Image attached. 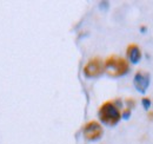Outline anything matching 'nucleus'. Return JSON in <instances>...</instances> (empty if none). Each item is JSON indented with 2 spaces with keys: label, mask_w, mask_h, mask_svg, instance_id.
Returning <instances> with one entry per match:
<instances>
[{
  "label": "nucleus",
  "mask_w": 153,
  "mask_h": 144,
  "mask_svg": "<svg viewBox=\"0 0 153 144\" xmlns=\"http://www.w3.org/2000/svg\"><path fill=\"white\" fill-rule=\"evenodd\" d=\"M126 54H127V58L128 60L132 63V64H137L140 62L141 59V51L139 49V46L137 44H131L127 46V50H126Z\"/></svg>",
  "instance_id": "6"
},
{
  "label": "nucleus",
  "mask_w": 153,
  "mask_h": 144,
  "mask_svg": "<svg viewBox=\"0 0 153 144\" xmlns=\"http://www.w3.org/2000/svg\"><path fill=\"white\" fill-rule=\"evenodd\" d=\"M104 64H105V72L110 77H113V78H118V77L126 74L130 69L128 62L119 56H115V54L110 56L104 62Z\"/></svg>",
  "instance_id": "1"
},
{
  "label": "nucleus",
  "mask_w": 153,
  "mask_h": 144,
  "mask_svg": "<svg viewBox=\"0 0 153 144\" xmlns=\"http://www.w3.org/2000/svg\"><path fill=\"white\" fill-rule=\"evenodd\" d=\"M141 103H143V105H144L145 109H150V106H151V100H150V98H143Z\"/></svg>",
  "instance_id": "7"
},
{
  "label": "nucleus",
  "mask_w": 153,
  "mask_h": 144,
  "mask_svg": "<svg viewBox=\"0 0 153 144\" xmlns=\"http://www.w3.org/2000/svg\"><path fill=\"white\" fill-rule=\"evenodd\" d=\"M102 126L97 121H91L87 124H85L82 129L84 137L88 141H97L102 136Z\"/></svg>",
  "instance_id": "4"
},
{
  "label": "nucleus",
  "mask_w": 153,
  "mask_h": 144,
  "mask_svg": "<svg viewBox=\"0 0 153 144\" xmlns=\"http://www.w3.org/2000/svg\"><path fill=\"white\" fill-rule=\"evenodd\" d=\"M100 121L108 126H114L121 119V112L113 102H105L98 111Z\"/></svg>",
  "instance_id": "2"
},
{
  "label": "nucleus",
  "mask_w": 153,
  "mask_h": 144,
  "mask_svg": "<svg viewBox=\"0 0 153 144\" xmlns=\"http://www.w3.org/2000/svg\"><path fill=\"white\" fill-rule=\"evenodd\" d=\"M104 72H105L104 60L98 57L90 59L84 66V74L86 78H97L101 76Z\"/></svg>",
  "instance_id": "3"
},
{
  "label": "nucleus",
  "mask_w": 153,
  "mask_h": 144,
  "mask_svg": "<svg viewBox=\"0 0 153 144\" xmlns=\"http://www.w3.org/2000/svg\"><path fill=\"white\" fill-rule=\"evenodd\" d=\"M151 83V76L149 72H145L143 70L137 71V73L134 74L133 78V84L134 88L139 91L140 93H145Z\"/></svg>",
  "instance_id": "5"
}]
</instances>
